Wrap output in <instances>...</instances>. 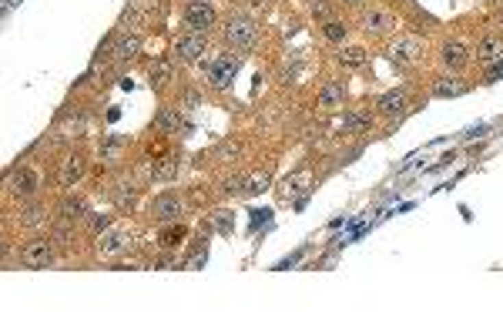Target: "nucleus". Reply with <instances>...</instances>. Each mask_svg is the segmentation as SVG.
Instances as JSON below:
<instances>
[{
    "label": "nucleus",
    "mask_w": 503,
    "mask_h": 335,
    "mask_svg": "<svg viewBox=\"0 0 503 335\" xmlns=\"http://www.w3.org/2000/svg\"><path fill=\"white\" fill-rule=\"evenodd\" d=\"M221 37H225V44L235 47V51H251V47L258 44V27L251 24L249 17H228Z\"/></svg>",
    "instance_id": "1"
},
{
    "label": "nucleus",
    "mask_w": 503,
    "mask_h": 335,
    "mask_svg": "<svg viewBox=\"0 0 503 335\" xmlns=\"http://www.w3.org/2000/svg\"><path fill=\"white\" fill-rule=\"evenodd\" d=\"M182 21H185L188 34H208L215 27V7L208 0H188L182 10Z\"/></svg>",
    "instance_id": "2"
},
{
    "label": "nucleus",
    "mask_w": 503,
    "mask_h": 335,
    "mask_svg": "<svg viewBox=\"0 0 503 335\" xmlns=\"http://www.w3.org/2000/svg\"><path fill=\"white\" fill-rule=\"evenodd\" d=\"M54 262V248L47 238H34L21 248V265L24 269H47Z\"/></svg>",
    "instance_id": "3"
},
{
    "label": "nucleus",
    "mask_w": 503,
    "mask_h": 335,
    "mask_svg": "<svg viewBox=\"0 0 503 335\" xmlns=\"http://www.w3.org/2000/svg\"><path fill=\"white\" fill-rule=\"evenodd\" d=\"M37 188H40V175H37L34 168H17V171H10V178H7V191H10L14 198H31Z\"/></svg>",
    "instance_id": "4"
},
{
    "label": "nucleus",
    "mask_w": 503,
    "mask_h": 335,
    "mask_svg": "<svg viewBox=\"0 0 503 335\" xmlns=\"http://www.w3.org/2000/svg\"><path fill=\"white\" fill-rule=\"evenodd\" d=\"M238 67H242L238 58H219V61H212V64H208V81H212V88L225 91V88L235 81Z\"/></svg>",
    "instance_id": "5"
},
{
    "label": "nucleus",
    "mask_w": 503,
    "mask_h": 335,
    "mask_svg": "<svg viewBox=\"0 0 503 335\" xmlns=\"http://www.w3.org/2000/svg\"><path fill=\"white\" fill-rule=\"evenodd\" d=\"M205 47H208V44H205V34H185V37H178V44H175V58L191 64L205 54Z\"/></svg>",
    "instance_id": "6"
},
{
    "label": "nucleus",
    "mask_w": 503,
    "mask_h": 335,
    "mask_svg": "<svg viewBox=\"0 0 503 335\" xmlns=\"http://www.w3.org/2000/svg\"><path fill=\"white\" fill-rule=\"evenodd\" d=\"M182 212H185L182 208V198H175V195H158L155 201H151V214H155L158 221H164V225L168 221H178Z\"/></svg>",
    "instance_id": "7"
},
{
    "label": "nucleus",
    "mask_w": 503,
    "mask_h": 335,
    "mask_svg": "<svg viewBox=\"0 0 503 335\" xmlns=\"http://www.w3.org/2000/svg\"><path fill=\"white\" fill-rule=\"evenodd\" d=\"M423 54V47H419V40L416 37H403V40H396L393 47H389V58H393V64H413L416 58Z\"/></svg>",
    "instance_id": "8"
},
{
    "label": "nucleus",
    "mask_w": 503,
    "mask_h": 335,
    "mask_svg": "<svg viewBox=\"0 0 503 335\" xmlns=\"http://www.w3.org/2000/svg\"><path fill=\"white\" fill-rule=\"evenodd\" d=\"M84 171H88V161H84L81 154H71V158H64V164H61V184H64V188H74V184L84 178Z\"/></svg>",
    "instance_id": "9"
},
{
    "label": "nucleus",
    "mask_w": 503,
    "mask_h": 335,
    "mask_svg": "<svg viewBox=\"0 0 503 335\" xmlns=\"http://www.w3.org/2000/svg\"><path fill=\"white\" fill-rule=\"evenodd\" d=\"M138 51H141V40L131 34V37H121V40H114V47H111V58L118 64H127L138 58Z\"/></svg>",
    "instance_id": "10"
},
{
    "label": "nucleus",
    "mask_w": 503,
    "mask_h": 335,
    "mask_svg": "<svg viewBox=\"0 0 503 335\" xmlns=\"http://www.w3.org/2000/svg\"><path fill=\"white\" fill-rule=\"evenodd\" d=\"M406 91H389V94H382V97H379V111H382V114H386V118H396V114H403V111H406Z\"/></svg>",
    "instance_id": "11"
},
{
    "label": "nucleus",
    "mask_w": 503,
    "mask_h": 335,
    "mask_svg": "<svg viewBox=\"0 0 503 335\" xmlns=\"http://www.w3.org/2000/svg\"><path fill=\"white\" fill-rule=\"evenodd\" d=\"M363 24H366V31L373 34H386L396 27V17L389 14V10H369L366 17H363Z\"/></svg>",
    "instance_id": "12"
},
{
    "label": "nucleus",
    "mask_w": 503,
    "mask_h": 335,
    "mask_svg": "<svg viewBox=\"0 0 503 335\" xmlns=\"http://www.w3.org/2000/svg\"><path fill=\"white\" fill-rule=\"evenodd\" d=\"M497 58H503V40L500 37H483V40L476 44V61L493 64Z\"/></svg>",
    "instance_id": "13"
},
{
    "label": "nucleus",
    "mask_w": 503,
    "mask_h": 335,
    "mask_svg": "<svg viewBox=\"0 0 503 335\" xmlns=\"http://www.w3.org/2000/svg\"><path fill=\"white\" fill-rule=\"evenodd\" d=\"M440 61L446 64V67H463V64H467V47H463L460 40H450V44H443Z\"/></svg>",
    "instance_id": "14"
},
{
    "label": "nucleus",
    "mask_w": 503,
    "mask_h": 335,
    "mask_svg": "<svg viewBox=\"0 0 503 335\" xmlns=\"http://www.w3.org/2000/svg\"><path fill=\"white\" fill-rule=\"evenodd\" d=\"M148 74H151V84H158V88H164L168 81H175V64L164 61V58H158V61H151V67H148Z\"/></svg>",
    "instance_id": "15"
},
{
    "label": "nucleus",
    "mask_w": 503,
    "mask_h": 335,
    "mask_svg": "<svg viewBox=\"0 0 503 335\" xmlns=\"http://www.w3.org/2000/svg\"><path fill=\"white\" fill-rule=\"evenodd\" d=\"M97 248H101V255H118V251H125L127 248V235L125 232H118V228H111V232L97 242Z\"/></svg>",
    "instance_id": "16"
},
{
    "label": "nucleus",
    "mask_w": 503,
    "mask_h": 335,
    "mask_svg": "<svg viewBox=\"0 0 503 335\" xmlns=\"http://www.w3.org/2000/svg\"><path fill=\"white\" fill-rule=\"evenodd\" d=\"M185 225H168V228H161V235H158V245L161 248H178V245L185 242Z\"/></svg>",
    "instance_id": "17"
},
{
    "label": "nucleus",
    "mask_w": 503,
    "mask_h": 335,
    "mask_svg": "<svg viewBox=\"0 0 503 335\" xmlns=\"http://www.w3.org/2000/svg\"><path fill=\"white\" fill-rule=\"evenodd\" d=\"M175 175H178V161L175 158H161V161L151 164V178L155 182H171Z\"/></svg>",
    "instance_id": "18"
},
{
    "label": "nucleus",
    "mask_w": 503,
    "mask_h": 335,
    "mask_svg": "<svg viewBox=\"0 0 503 335\" xmlns=\"http://www.w3.org/2000/svg\"><path fill=\"white\" fill-rule=\"evenodd\" d=\"M58 212H61L64 221H77V218H84V214H88V205H84L81 198H64Z\"/></svg>",
    "instance_id": "19"
},
{
    "label": "nucleus",
    "mask_w": 503,
    "mask_h": 335,
    "mask_svg": "<svg viewBox=\"0 0 503 335\" xmlns=\"http://www.w3.org/2000/svg\"><path fill=\"white\" fill-rule=\"evenodd\" d=\"M463 81H456V77H440L437 84H433V94L437 97H456V94H463Z\"/></svg>",
    "instance_id": "20"
},
{
    "label": "nucleus",
    "mask_w": 503,
    "mask_h": 335,
    "mask_svg": "<svg viewBox=\"0 0 503 335\" xmlns=\"http://www.w3.org/2000/svg\"><path fill=\"white\" fill-rule=\"evenodd\" d=\"M343 81H329V84H326V88H322V94H319V104H322V108H332V104H339V101H343Z\"/></svg>",
    "instance_id": "21"
},
{
    "label": "nucleus",
    "mask_w": 503,
    "mask_h": 335,
    "mask_svg": "<svg viewBox=\"0 0 503 335\" xmlns=\"http://www.w3.org/2000/svg\"><path fill=\"white\" fill-rule=\"evenodd\" d=\"M366 58H369V54H366L363 47H343V51H339V64H343V67H363Z\"/></svg>",
    "instance_id": "22"
},
{
    "label": "nucleus",
    "mask_w": 503,
    "mask_h": 335,
    "mask_svg": "<svg viewBox=\"0 0 503 335\" xmlns=\"http://www.w3.org/2000/svg\"><path fill=\"white\" fill-rule=\"evenodd\" d=\"M369 127H373L369 114H346L343 118V131H369Z\"/></svg>",
    "instance_id": "23"
},
{
    "label": "nucleus",
    "mask_w": 503,
    "mask_h": 335,
    "mask_svg": "<svg viewBox=\"0 0 503 335\" xmlns=\"http://www.w3.org/2000/svg\"><path fill=\"white\" fill-rule=\"evenodd\" d=\"M322 34H326V40L339 44V40H346L349 27H346V24H339V21H326V27H322Z\"/></svg>",
    "instance_id": "24"
},
{
    "label": "nucleus",
    "mask_w": 503,
    "mask_h": 335,
    "mask_svg": "<svg viewBox=\"0 0 503 335\" xmlns=\"http://www.w3.org/2000/svg\"><path fill=\"white\" fill-rule=\"evenodd\" d=\"M121 148H125V138H108V141H104V148H101V158H104L108 164H114Z\"/></svg>",
    "instance_id": "25"
},
{
    "label": "nucleus",
    "mask_w": 503,
    "mask_h": 335,
    "mask_svg": "<svg viewBox=\"0 0 503 335\" xmlns=\"http://www.w3.org/2000/svg\"><path fill=\"white\" fill-rule=\"evenodd\" d=\"M155 124L161 127V131H178V127H182V118H178L175 111H168V108H164V111L155 118Z\"/></svg>",
    "instance_id": "26"
},
{
    "label": "nucleus",
    "mask_w": 503,
    "mask_h": 335,
    "mask_svg": "<svg viewBox=\"0 0 503 335\" xmlns=\"http://www.w3.org/2000/svg\"><path fill=\"white\" fill-rule=\"evenodd\" d=\"M47 218H44V208H27V212H21V225H27V228H37V225H44Z\"/></svg>",
    "instance_id": "27"
},
{
    "label": "nucleus",
    "mask_w": 503,
    "mask_h": 335,
    "mask_svg": "<svg viewBox=\"0 0 503 335\" xmlns=\"http://www.w3.org/2000/svg\"><path fill=\"white\" fill-rule=\"evenodd\" d=\"M114 201H118V208L134 205V188H131V184H118V191H114Z\"/></svg>",
    "instance_id": "28"
},
{
    "label": "nucleus",
    "mask_w": 503,
    "mask_h": 335,
    "mask_svg": "<svg viewBox=\"0 0 503 335\" xmlns=\"http://www.w3.org/2000/svg\"><path fill=\"white\" fill-rule=\"evenodd\" d=\"M312 17H319V21H332V7H329V0H312Z\"/></svg>",
    "instance_id": "29"
},
{
    "label": "nucleus",
    "mask_w": 503,
    "mask_h": 335,
    "mask_svg": "<svg viewBox=\"0 0 503 335\" xmlns=\"http://www.w3.org/2000/svg\"><path fill=\"white\" fill-rule=\"evenodd\" d=\"M265 188H269V175L262 171V175H251V178H249V188H245V191H249V195H258V191H265Z\"/></svg>",
    "instance_id": "30"
},
{
    "label": "nucleus",
    "mask_w": 503,
    "mask_h": 335,
    "mask_svg": "<svg viewBox=\"0 0 503 335\" xmlns=\"http://www.w3.org/2000/svg\"><path fill=\"white\" fill-rule=\"evenodd\" d=\"M232 154H238V145H232V141H228V145H221V151H219L221 161H225V158H232Z\"/></svg>",
    "instance_id": "31"
},
{
    "label": "nucleus",
    "mask_w": 503,
    "mask_h": 335,
    "mask_svg": "<svg viewBox=\"0 0 503 335\" xmlns=\"http://www.w3.org/2000/svg\"><path fill=\"white\" fill-rule=\"evenodd\" d=\"M91 225H95V232H101V228H108V218H95Z\"/></svg>",
    "instance_id": "32"
},
{
    "label": "nucleus",
    "mask_w": 503,
    "mask_h": 335,
    "mask_svg": "<svg viewBox=\"0 0 503 335\" xmlns=\"http://www.w3.org/2000/svg\"><path fill=\"white\" fill-rule=\"evenodd\" d=\"M343 3H349V7H359V3H366V0H343Z\"/></svg>",
    "instance_id": "33"
},
{
    "label": "nucleus",
    "mask_w": 503,
    "mask_h": 335,
    "mask_svg": "<svg viewBox=\"0 0 503 335\" xmlns=\"http://www.w3.org/2000/svg\"><path fill=\"white\" fill-rule=\"evenodd\" d=\"M251 3H255V7H262V3H269V0H251Z\"/></svg>",
    "instance_id": "34"
}]
</instances>
